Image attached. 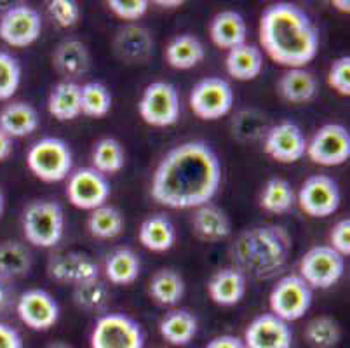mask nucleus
I'll list each match as a JSON object with an SVG mask.
<instances>
[{"label": "nucleus", "mask_w": 350, "mask_h": 348, "mask_svg": "<svg viewBox=\"0 0 350 348\" xmlns=\"http://www.w3.org/2000/svg\"><path fill=\"white\" fill-rule=\"evenodd\" d=\"M21 84V65L18 57L0 51V101L11 100Z\"/></svg>", "instance_id": "nucleus-41"}, {"label": "nucleus", "mask_w": 350, "mask_h": 348, "mask_svg": "<svg viewBox=\"0 0 350 348\" xmlns=\"http://www.w3.org/2000/svg\"><path fill=\"white\" fill-rule=\"evenodd\" d=\"M190 110L200 120H218L234 107V89L221 77H206L197 82L189 96Z\"/></svg>", "instance_id": "nucleus-10"}, {"label": "nucleus", "mask_w": 350, "mask_h": 348, "mask_svg": "<svg viewBox=\"0 0 350 348\" xmlns=\"http://www.w3.org/2000/svg\"><path fill=\"white\" fill-rule=\"evenodd\" d=\"M167 65L174 70H192L204 62L206 47L200 38L192 34H181L171 38L164 51Z\"/></svg>", "instance_id": "nucleus-27"}, {"label": "nucleus", "mask_w": 350, "mask_h": 348, "mask_svg": "<svg viewBox=\"0 0 350 348\" xmlns=\"http://www.w3.org/2000/svg\"><path fill=\"white\" fill-rule=\"evenodd\" d=\"M31 253L27 245L16 241L0 244V280H16L28 276L31 270Z\"/></svg>", "instance_id": "nucleus-33"}, {"label": "nucleus", "mask_w": 350, "mask_h": 348, "mask_svg": "<svg viewBox=\"0 0 350 348\" xmlns=\"http://www.w3.org/2000/svg\"><path fill=\"white\" fill-rule=\"evenodd\" d=\"M234 136L241 142H254L269 131L267 127V117L260 111L244 110L237 115L232 124Z\"/></svg>", "instance_id": "nucleus-40"}, {"label": "nucleus", "mask_w": 350, "mask_h": 348, "mask_svg": "<svg viewBox=\"0 0 350 348\" xmlns=\"http://www.w3.org/2000/svg\"><path fill=\"white\" fill-rule=\"evenodd\" d=\"M9 302H11V295H9L8 284L4 280H0V312L9 305Z\"/></svg>", "instance_id": "nucleus-49"}, {"label": "nucleus", "mask_w": 350, "mask_h": 348, "mask_svg": "<svg viewBox=\"0 0 350 348\" xmlns=\"http://www.w3.org/2000/svg\"><path fill=\"white\" fill-rule=\"evenodd\" d=\"M112 47L120 62L127 65H142L154 54V38L145 27L129 23L117 30Z\"/></svg>", "instance_id": "nucleus-19"}, {"label": "nucleus", "mask_w": 350, "mask_h": 348, "mask_svg": "<svg viewBox=\"0 0 350 348\" xmlns=\"http://www.w3.org/2000/svg\"><path fill=\"white\" fill-rule=\"evenodd\" d=\"M12 153V139L0 131V162L8 161Z\"/></svg>", "instance_id": "nucleus-48"}, {"label": "nucleus", "mask_w": 350, "mask_h": 348, "mask_svg": "<svg viewBox=\"0 0 350 348\" xmlns=\"http://www.w3.org/2000/svg\"><path fill=\"white\" fill-rule=\"evenodd\" d=\"M142 272V261L131 247H117L105 260V277L113 286H129Z\"/></svg>", "instance_id": "nucleus-31"}, {"label": "nucleus", "mask_w": 350, "mask_h": 348, "mask_svg": "<svg viewBox=\"0 0 350 348\" xmlns=\"http://www.w3.org/2000/svg\"><path fill=\"white\" fill-rule=\"evenodd\" d=\"M345 273V258L329 245L310 247L298 263V276L310 289H329L342 280Z\"/></svg>", "instance_id": "nucleus-9"}, {"label": "nucleus", "mask_w": 350, "mask_h": 348, "mask_svg": "<svg viewBox=\"0 0 350 348\" xmlns=\"http://www.w3.org/2000/svg\"><path fill=\"white\" fill-rule=\"evenodd\" d=\"M152 299L161 306H176L185 296V280L173 268H161L148 284Z\"/></svg>", "instance_id": "nucleus-32"}, {"label": "nucleus", "mask_w": 350, "mask_h": 348, "mask_svg": "<svg viewBox=\"0 0 350 348\" xmlns=\"http://www.w3.org/2000/svg\"><path fill=\"white\" fill-rule=\"evenodd\" d=\"M110 299L107 284L101 279L73 286V303L85 312H100Z\"/></svg>", "instance_id": "nucleus-39"}, {"label": "nucleus", "mask_w": 350, "mask_h": 348, "mask_svg": "<svg viewBox=\"0 0 350 348\" xmlns=\"http://www.w3.org/2000/svg\"><path fill=\"white\" fill-rule=\"evenodd\" d=\"M91 348H145V333L138 321L126 314H105L94 322Z\"/></svg>", "instance_id": "nucleus-6"}, {"label": "nucleus", "mask_w": 350, "mask_h": 348, "mask_svg": "<svg viewBox=\"0 0 350 348\" xmlns=\"http://www.w3.org/2000/svg\"><path fill=\"white\" fill-rule=\"evenodd\" d=\"M192 232L202 242L225 241L232 234V219L224 207L208 202L193 213Z\"/></svg>", "instance_id": "nucleus-20"}, {"label": "nucleus", "mask_w": 350, "mask_h": 348, "mask_svg": "<svg viewBox=\"0 0 350 348\" xmlns=\"http://www.w3.org/2000/svg\"><path fill=\"white\" fill-rule=\"evenodd\" d=\"M107 5L116 18L133 23L146 14L150 4L146 0H110Z\"/></svg>", "instance_id": "nucleus-44"}, {"label": "nucleus", "mask_w": 350, "mask_h": 348, "mask_svg": "<svg viewBox=\"0 0 350 348\" xmlns=\"http://www.w3.org/2000/svg\"><path fill=\"white\" fill-rule=\"evenodd\" d=\"M42 34V18L39 11L28 4H18L9 8L0 16V38L11 47L31 46Z\"/></svg>", "instance_id": "nucleus-14"}, {"label": "nucleus", "mask_w": 350, "mask_h": 348, "mask_svg": "<svg viewBox=\"0 0 350 348\" xmlns=\"http://www.w3.org/2000/svg\"><path fill=\"white\" fill-rule=\"evenodd\" d=\"M227 73L239 82H250L260 77L263 70V53L254 44H241L227 51L225 57Z\"/></svg>", "instance_id": "nucleus-25"}, {"label": "nucleus", "mask_w": 350, "mask_h": 348, "mask_svg": "<svg viewBox=\"0 0 350 348\" xmlns=\"http://www.w3.org/2000/svg\"><path fill=\"white\" fill-rule=\"evenodd\" d=\"M263 150L270 159L281 164H295L307 153V138L298 124L282 120L269 127L263 139Z\"/></svg>", "instance_id": "nucleus-15"}, {"label": "nucleus", "mask_w": 350, "mask_h": 348, "mask_svg": "<svg viewBox=\"0 0 350 348\" xmlns=\"http://www.w3.org/2000/svg\"><path fill=\"white\" fill-rule=\"evenodd\" d=\"M293 251V237L281 225H258L235 237L230 247L234 267L246 279L269 280L282 272Z\"/></svg>", "instance_id": "nucleus-3"}, {"label": "nucleus", "mask_w": 350, "mask_h": 348, "mask_svg": "<svg viewBox=\"0 0 350 348\" xmlns=\"http://www.w3.org/2000/svg\"><path fill=\"white\" fill-rule=\"evenodd\" d=\"M152 348H164V347H152Z\"/></svg>", "instance_id": "nucleus-54"}, {"label": "nucleus", "mask_w": 350, "mask_h": 348, "mask_svg": "<svg viewBox=\"0 0 350 348\" xmlns=\"http://www.w3.org/2000/svg\"><path fill=\"white\" fill-rule=\"evenodd\" d=\"M314 164L323 168H336L350 159V133L338 122L324 124L307 142V153Z\"/></svg>", "instance_id": "nucleus-11"}, {"label": "nucleus", "mask_w": 350, "mask_h": 348, "mask_svg": "<svg viewBox=\"0 0 350 348\" xmlns=\"http://www.w3.org/2000/svg\"><path fill=\"white\" fill-rule=\"evenodd\" d=\"M27 165L31 174L44 183L65 181L73 169L72 148L65 139L47 136L28 148Z\"/></svg>", "instance_id": "nucleus-5"}, {"label": "nucleus", "mask_w": 350, "mask_h": 348, "mask_svg": "<svg viewBox=\"0 0 350 348\" xmlns=\"http://www.w3.org/2000/svg\"><path fill=\"white\" fill-rule=\"evenodd\" d=\"M4 207H5V197L2 188H0V216H2V213H4Z\"/></svg>", "instance_id": "nucleus-53"}, {"label": "nucleus", "mask_w": 350, "mask_h": 348, "mask_svg": "<svg viewBox=\"0 0 350 348\" xmlns=\"http://www.w3.org/2000/svg\"><path fill=\"white\" fill-rule=\"evenodd\" d=\"M219 185L218 153L202 139H190L161 159L152 176L150 196L167 209H197L215 199Z\"/></svg>", "instance_id": "nucleus-1"}, {"label": "nucleus", "mask_w": 350, "mask_h": 348, "mask_svg": "<svg viewBox=\"0 0 350 348\" xmlns=\"http://www.w3.org/2000/svg\"><path fill=\"white\" fill-rule=\"evenodd\" d=\"M0 348H23L20 331L5 322H0Z\"/></svg>", "instance_id": "nucleus-46"}, {"label": "nucleus", "mask_w": 350, "mask_h": 348, "mask_svg": "<svg viewBox=\"0 0 350 348\" xmlns=\"http://www.w3.org/2000/svg\"><path fill=\"white\" fill-rule=\"evenodd\" d=\"M21 228L28 244L53 249L65 235V213L54 200H33L23 211Z\"/></svg>", "instance_id": "nucleus-4"}, {"label": "nucleus", "mask_w": 350, "mask_h": 348, "mask_svg": "<svg viewBox=\"0 0 350 348\" xmlns=\"http://www.w3.org/2000/svg\"><path fill=\"white\" fill-rule=\"evenodd\" d=\"M333 5H336V8H338L340 11H343V12H349L350 11V2H349V0H343V2H338V0H335V2H333Z\"/></svg>", "instance_id": "nucleus-52"}, {"label": "nucleus", "mask_w": 350, "mask_h": 348, "mask_svg": "<svg viewBox=\"0 0 350 348\" xmlns=\"http://www.w3.org/2000/svg\"><path fill=\"white\" fill-rule=\"evenodd\" d=\"M247 291V279L235 267L219 268L208 282V295L218 306H235Z\"/></svg>", "instance_id": "nucleus-21"}, {"label": "nucleus", "mask_w": 350, "mask_h": 348, "mask_svg": "<svg viewBox=\"0 0 350 348\" xmlns=\"http://www.w3.org/2000/svg\"><path fill=\"white\" fill-rule=\"evenodd\" d=\"M39 126V111L27 101H12L0 110V131L11 139L30 136Z\"/></svg>", "instance_id": "nucleus-22"}, {"label": "nucleus", "mask_w": 350, "mask_h": 348, "mask_svg": "<svg viewBox=\"0 0 350 348\" xmlns=\"http://www.w3.org/2000/svg\"><path fill=\"white\" fill-rule=\"evenodd\" d=\"M209 37L218 49L230 51L246 42V19L237 11H221L209 23Z\"/></svg>", "instance_id": "nucleus-23"}, {"label": "nucleus", "mask_w": 350, "mask_h": 348, "mask_svg": "<svg viewBox=\"0 0 350 348\" xmlns=\"http://www.w3.org/2000/svg\"><path fill=\"white\" fill-rule=\"evenodd\" d=\"M243 341L246 348H291L293 330L273 314H262L247 324Z\"/></svg>", "instance_id": "nucleus-18"}, {"label": "nucleus", "mask_w": 350, "mask_h": 348, "mask_svg": "<svg viewBox=\"0 0 350 348\" xmlns=\"http://www.w3.org/2000/svg\"><path fill=\"white\" fill-rule=\"evenodd\" d=\"M278 91L288 103H308L317 94V79L305 68H289L279 79Z\"/></svg>", "instance_id": "nucleus-29"}, {"label": "nucleus", "mask_w": 350, "mask_h": 348, "mask_svg": "<svg viewBox=\"0 0 350 348\" xmlns=\"http://www.w3.org/2000/svg\"><path fill=\"white\" fill-rule=\"evenodd\" d=\"M66 180V199L77 209L91 213L105 206L112 193L108 178L93 168L77 169Z\"/></svg>", "instance_id": "nucleus-13"}, {"label": "nucleus", "mask_w": 350, "mask_h": 348, "mask_svg": "<svg viewBox=\"0 0 350 348\" xmlns=\"http://www.w3.org/2000/svg\"><path fill=\"white\" fill-rule=\"evenodd\" d=\"M143 122L152 127H171L181 115L178 89L171 82L155 81L146 85L138 101Z\"/></svg>", "instance_id": "nucleus-7"}, {"label": "nucleus", "mask_w": 350, "mask_h": 348, "mask_svg": "<svg viewBox=\"0 0 350 348\" xmlns=\"http://www.w3.org/2000/svg\"><path fill=\"white\" fill-rule=\"evenodd\" d=\"M314 293L298 273L284 276L272 287L269 296L270 314L284 322L300 321L312 306Z\"/></svg>", "instance_id": "nucleus-8"}, {"label": "nucleus", "mask_w": 350, "mask_h": 348, "mask_svg": "<svg viewBox=\"0 0 350 348\" xmlns=\"http://www.w3.org/2000/svg\"><path fill=\"white\" fill-rule=\"evenodd\" d=\"M297 204L310 218H327L340 209L342 191H340L338 183L331 176L314 174L300 185Z\"/></svg>", "instance_id": "nucleus-12"}, {"label": "nucleus", "mask_w": 350, "mask_h": 348, "mask_svg": "<svg viewBox=\"0 0 350 348\" xmlns=\"http://www.w3.org/2000/svg\"><path fill=\"white\" fill-rule=\"evenodd\" d=\"M260 49L278 65L305 68L319 53V30L310 16L289 2L272 4L260 16Z\"/></svg>", "instance_id": "nucleus-2"}, {"label": "nucleus", "mask_w": 350, "mask_h": 348, "mask_svg": "<svg viewBox=\"0 0 350 348\" xmlns=\"http://www.w3.org/2000/svg\"><path fill=\"white\" fill-rule=\"evenodd\" d=\"M138 241L152 253H165L176 242V228L165 215H150L139 225Z\"/></svg>", "instance_id": "nucleus-28"}, {"label": "nucleus", "mask_w": 350, "mask_h": 348, "mask_svg": "<svg viewBox=\"0 0 350 348\" xmlns=\"http://www.w3.org/2000/svg\"><path fill=\"white\" fill-rule=\"evenodd\" d=\"M53 65L56 72L68 79H77L85 75L91 66V54L88 46L77 38H65L54 49Z\"/></svg>", "instance_id": "nucleus-24"}, {"label": "nucleus", "mask_w": 350, "mask_h": 348, "mask_svg": "<svg viewBox=\"0 0 350 348\" xmlns=\"http://www.w3.org/2000/svg\"><path fill=\"white\" fill-rule=\"evenodd\" d=\"M124 226H126V222H124L122 213L108 204L91 211L88 218L89 234L101 241H112V239L119 237L124 232Z\"/></svg>", "instance_id": "nucleus-35"}, {"label": "nucleus", "mask_w": 350, "mask_h": 348, "mask_svg": "<svg viewBox=\"0 0 350 348\" xmlns=\"http://www.w3.org/2000/svg\"><path fill=\"white\" fill-rule=\"evenodd\" d=\"M155 4L157 5H162V8H167V9H173V8H180L181 5V2L180 0H174V2H170V0H167V2H165V0H159V2H155Z\"/></svg>", "instance_id": "nucleus-50"}, {"label": "nucleus", "mask_w": 350, "mask_h": 348, "mask_svg": "<svg viewBox=\"0 0 350 348\" xmlns=\"http://www.w3.org/2000/svg\"><path fill=\"white\" fill-rule=\"evenodd\" d=\"M91 168L96 169L98 172L108 176L122 171L126 165V152L119 139L116 138H101L100 142L94 143L93 153H91Z\"/></svg>", "instance_id": "nucleus-36"}, {"label": "nucleus", "mask_w": 350, "mask_h": 348, "mask_svg": "<svg viewBox=\"0 0 350 348\" xmlns=\"http://www.w3.org/2000/svg\"><path fill=\"white\" fill-rule=\"evenodd\" d=\"M47 276L54 282L79 286L82 282L100 279V268L96 261L85 253H54L47 260Z\"/></svg>", "instance_id": "nucleus-17"}, {"label": "nucleus", "mask_w": 350, "mask_h": 348, "mask_svg": "<svg viewBox=\"0 0 350 348\" xmlns=\"http://www.w3.org/2000/svg\"><path fill=\"white\" fill-rule=\"evenodd\" d=\"M327 84L340 96H350V57L340 56L331 63Z\"/></svg>", "instance_id": "nucleus-43"}, {"label": "nucleus", "mask_w": 350, "mask_h": 348, "mask_svg": "<svg viewBox=\"0 0 350 348\" xmlns=\"http://www.w3.org/2000/svg\"><path fill=\"white\" fill-rule=\"evenodd\" d=\"M46 348H73V347L70 343H66V341L56 340V341H51Z\"/></svg>", "instance_id": "nucleus-51"}, {"label": "nucleus", "mask_w": 350, "mask_h": 348, "mask_svg": "<svg viewBox=\"0 0 350 348\" xmlns=\"http://www.w3.org/2000/svg\"><path fill=\"white\" fill-rule=\"evenodd\" d=\"M47 9L51 18L62 28H73L81 21V5L75 0H53Z\"/></svg>", "instance_id": "nucleus-42"}, {"label": "nucleus", "mask_w": 350, "mask_h": 348, "mask_svg": "<svg viewBox=\"0 0 350 348\" xmlns=\"http://www.w3.org/2000/svg\"><path fill=\"white\" fill-rule=\"evenodd\" d=\"M18 317L31 331H49L58 324L62 308L46 289H28L16 303Z\"/></svg>", "instance_id": "nucleus-16"}, {"label": "nucleus", "mask_w": 350, "mask_h": 348, "mask_svg": "<svg viewBox=\"0 0 350 348\" xmlns=\"http://www.w3.org/2000/svg\"><path fill=\"white\" fill-rule=\"evenodd\" d=\"M112 92L101 82H88L81 85V113L89 119L107 117L112 110Z\"/></svg>", "instance_id": "nucleus-38"}, {"label": "nucleus", "mask_w": 350, "mask_h": 348, "mask_svg": "<svg viewBox=\"0 0 350 348\" xmlns=\"http://www.w3.org/2000/svg\"><path fill=\"white\" fill-rule=\"evenodd\" d=\"M329 247L343 258L350 256V218H342L331 228Z\"/></svg>", "instance_id": "nucleus-45"}, {"label": "nucleus", "mask_w": 350, "mask_h": 348, "mask_svg": "<svg viewBox=\"0 0 350 348\" xmlns=\"http://www.w3.org/2000/svg\"><path fill=\"white\" fill-rule=\"evenodd\" d=\"M47 110L58 122L75 120L81 113V85L73 81H62L54 85L47 98Z\"/></svg>", "instance_id": "nucleus-30"}, {"label": "nucleus", "mask_w": 350, "mask_h": 348, "mask_svg": "<svg viewBox=\"0 0 350 348\" xmlns=\"http://www.w3.org/2000/svg\"><path fill=\"white\" fill-rule=\"evenodd\" d=\"M204 348H246L243 338L234 336V334H219L208 341Z\"/></svg>", "instance_id": "nucleus-47"}, {"label": "nucleus", "mask_w": 350, "mask_h": 348, "mask_svg": "<svg viewBox=\"0 0 350 348\" xmlns=\"http://www.w3.org/2000/svg\"><path fill=\"white\" fill-rule=\"evenodd\" d=\"M304 338L310 348H336L342 341V327L333 317L319 315L307 322Z\"/></svg>", "instance_id": "nucleus-37"}, {"label": "nucleus", "mask_w": 350, "mask_h": 348, "mask_svg": "<svg viewBox=\"0 0 350 348\" xmlns=\"http://www.w3.org/2000/svg\"><path fill=\"white\" fill-rule=\"evenodd\" d=\"M199 331V321L187 308H174L159 322V333L173 347H187Z\"/></svg>", "instance_id": "nucleus-26"}, {"label": "nucleus", "mask_w": 350, "mask_h": 348, "mask_svg": "<svg viewBox=\"0 0 350 348\" xmlns=\"http://www.w3.org/2000/svg\"><path fill=\"white\" fill-rule=\"evenodd\" d=\"M297 204V193L284 178H270L260 193V207L270 215H284Z\"/></svg>", "instance_id": "nucleus-34"}]
</instances>
